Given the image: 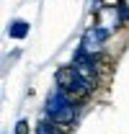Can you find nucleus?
<instances>
[{
  "instance_id": "3",
  "label": "nucleus",
  "mask_w": 129,
  "mask_h": 134,
  "mask_svg": "<svg viewBox=\"0 0 129 134\" xmlns=\"http://www.w3.org/2000/svg\"><path fill=\"white\" fill-rule=\"evenodd\" d=\"M72 67L78 70V75L85 77L90 85H96L98 80V54H90L85 49H78L75 57H72Z\"/></svg>"
},
{
  "instance_id": "4",
  "label": "nucleus",
  "mask_w": 129,
  "mask_h": 134,
  "mask_svg": "<svg viewBox=\"0 0 129 134\" xmlns=\"http://www.w3.org/2000/svg\"><path fill=\"white\" fill-rule=\"evenodd\" d=\"M109 36H111L109 29H103V26H90V29H85V34H83V39H80V49L90 52V54H98V52L106 47Z\"/></svg>"
},
{
  "instance_id": "8",
  "label": "nucleus",
  "mask_w": 129,
  "mask_h": 134,
  "mask_svg": "<svg viewBox=\"0 0 129 134\" xmlns=\"http://www.w3.org/2000/svg\"><path fill=\"white\" fill-rule=\"evenodd\" d=\"M16 134H29V121H26V119H21L16 124Z\"/></svg>"
},
{
  "instance_id": "7",
  "label": "nucleus",
  "mask_w": 129,
  "mask_h": 134,
  "mask_svg": "<svg viewBox=\"0 0 129 134\" xmlns=\"http://www.w3.org/2000/svg\"><path fill=\"white\" fill-rule=\"evenodd\" d=\"M116 8H119V23H127V21H129V5L124 3V0H119Z\"/></svg>"
},
{
  "instance_id": "5",
  "label": "nucleus",
  "mask_w": 129,
  "mask_h": 134,
  "mask_svg": "<svg viewBox=\"0 0 129 134\" xmlns=\"http://www.w3.org/2000/svg\"><path fill=\"white\" fill-rule=\"evenodd\" d=\"M8 36H10V39H26V36H29V21L13 18V21L8 23Z\"/></svg>"
},
{
  "instance_id": "1",
  "label": "nucleus",
  "mask_w": 129,
  "mask_h": 134,
  "mask_svg": "<svg viewBox=\"0 0 129 134\" xmlns=\"http://www.w3.org/2000/svg\"><path fill=\"white\" fill-rule=\"evenodd\" d=\"M44 114H47L49 121L60 124L62 129H70V126L75 124V116H78V103H72V100L67 98L60 88H54V90L47 96Z\"/></svg>"
},
{
  "instance_id": "2",
  "label": "nucleus",
  "mask_w": 129,
  "mask_h": 134,
  "mask_svg": "<svg viewBox=\"0 0 129 134\" xmlns=\"http://www.w3.org/2000/svg\"><path fill=\"white\" fill-rule=\"evenodd\" d=\"M54 83H57V88L72 103H83V100L90 98V93H93V85L88 83L85 77H80L75 67H60L57 75H54Z\"/></svg>"
},
{
  "instance_id": "6",
  "label": "nucleus",
  "mask_w": 129,
  "mask_h": 134,
  "mask_svg": "<svg viewBox=\"0 0 129 134\" xmlns=\"http://www.w3.org/2000/svg\"><path fill=\"white\" fill-rule=\"evenodd\" d=\"M67 129H62L60 124H54V121H49V119H41L39 124H36V129L34 134H64Z\"/></svg>"
}]
</instances>
